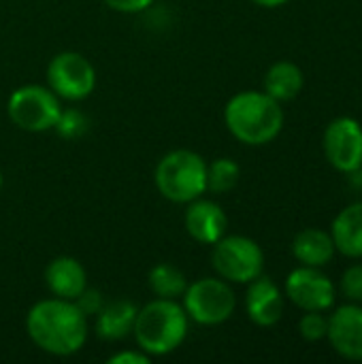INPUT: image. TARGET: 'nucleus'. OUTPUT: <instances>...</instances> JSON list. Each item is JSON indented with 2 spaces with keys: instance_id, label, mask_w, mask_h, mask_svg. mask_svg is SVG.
I'll return each mask as SVG.
<instances>
[{
  "instance_id": "obj_9",
  "label": "nucleus",
  "mask_w": 362,
  "mask_h": 364,
  "mask_svg": "<svg viewBox=\"0 0 362 364\" xmlns=\"http://www.w3.org/2000/svg\"><path fill=\"white\" fill-rule=\"evenodd\" d=\"M326 160L341 173H356L362 166V126L352 117H337L324 132Z\"/></svg>"
},
{
  "instance_id": "obj_24",
  "label": "nucleus",
  "mask_w": 362,
  "mask_h": 364,
  "mask_svg": "<svg viewBox=\"0 0 362 364\" xmlns=\"http://www.w3.org/2000/svg\"><path fill=\"white\" fill-rule=\"evenodd\" d=\"M77 307H79V311L85 316V318H96V314L102 309V305H105V299H102V294L96 290V288H85L75 301H73Z\"/></svg>"
},
{
  "instance_id": "obj_10",
  "label": "nucleus",
  "mask_w": 362,
  "mask_h": 364,
  "mask_svg": "<svg viewBox=\"0 0 362 364\" xmlns=\"http://www.w3.org/2000/svg\"><path fill=\"white\" fill-rule=\"evenodd\" d=\"M286 296L303 311H326L335 303V286L318 267H299L286 279Z\"/></svg>"
},
{
  "instance_id": "obj_17",
  "label": "nucleus",
  "mask_w": 362,
  "mask_h": 364,
  "mask_svg": "<svg viewBox=\"0 0 362 364\" xmlns=\"http://www.w3.org/2000/svg\"><path fill=\"white\" fill-rule=\"evenodd\" d=\"M294 258L305 267H326L335 256V241L329 232L318 228H307L299 232L292 241Z\"/></svg>"
},
{
  "instance_id": "obj_7",
  "label": "nucleus",
  "mask_w": 362,
  "mask_h": 364,
  "mask_svg": "<svg viewBox=\"0 0 362 364\" xmlns=\"http://www.w3.org/2000/svg\"><path fill=\"white\" fill-rule=\"evenodd\" d=\"M6 111L17 128L26 132H45L55 126L62 105L49 87L21 85L9 96Z\"/></svg>"
},
{
  "instance_id": "obj_18",
  "label": "nucleus",
  "mask_w": 362,
  "mask_h": 364,
  "mask_svg": "<svg viewBox=\"0 0 362 364\" xmlns=\"http://www.w3.org/2000/svg\"><path fill=\"white\" fill-rule=\"evenodd\" d=\"M303 70L292 62H275L265 75V92L277 102L292 100L303 90Z\"/></svg>"
},
{
  "instance_id": "obj_4",
  "label": "nucleus",
  "mask_w": 362,
  "mask_h": 364,
  "mask_svg": "<svg viewBox=\"0 0 362 364\" xmlns=\"http://www.w3.org/2000/svg\"><path fill=\"white\" fill-rule=\"evenodd\" d=\"M154 181L166 200L188 205L207 192V162L190 149L169 151L158 162Z\"/></svg>"
},
{
  "instance_id": "obj_6",
  "label": "nucleus",
  "mask_w": 362,
  "mask_h": 364,
  "mask_svg": "<svg viewBox=\"0 0 362 364\" xmlns=\"http://www.w3.org/2000/svg\"><path fill=\"white\" fill-rule=\"evenodd\" d=\"M211 264L215 273L233 284H250L265 269V254L260 245L241 235L222 237L213 243Z\"/></svg>"
},
{
  "instance_id": "obj_27",
  "label": "nucleus",
  "mask_w": 362,
  "mask_h": 364,
  "mask_svg": "<svg viewBox=\"0 0 362 364\" xmlns=\"http://www.w3.org/2000/svg\"><path fill=\"white\" fill-rule=\"evenodd\" d=\"M252 2H256L258 6H267V9H275V6H282V4H286L288 0H252Z\"/></svg>"
},
{
  "instance_id": "obj_8",
  "label": "nucleus",
  "mask_w": 362,
  "mask_h": 364,
  "mask_svg": "<svg viewBox=\"0 0 362 364\" xmlns=\"http://www.w3.org/2000/svg\"><path fill=\"white\" fill-rule=\"evenodd\" d=\"M96 70L77 51H62L47 64V87L64 100H83L94 92Z\"/></svg>"
},
{
  "instance_id": "obj_19",
  "label": "nucleus",
  "mask_w": 362,
  "mask_h": 364,
  "mask_svg": "<svg viewBox=\"0 0 362 364\" xmlns=\"http://www.w3.org/2000/svg\"><path fill=\"white\" fill-rule=\"evenodd\" d=\"M147 284L149 290L156 294V299H171V301L181 299L188 288V279L183 271L169 262L156 264L147 275Z\"/></svg>"
},
{
  "instance_id": "obj_1",
  "label": "nucleus",
  "mask_w": 362,
  "mask_h": 364,
  "mask_svg": "<svg viewBox=\"0 0 362 364\" xmlns=\"http://www.w3.org/2000/svg\"><path fill=\"white\" fill-rule=\"evenodd\" d=\"M26 331L38 350L51 356H73L87 341V318L73 301L53 296L30 307Z\"/></svg>"
},
{
  "instance_id": "obj_28",
  "label": "nucleus",
  "mask_w": 362,
  "mask_h": 364,
  "mask_svg": "<svg viewBox=\"0 0 362 364\" xmlns=\"http://www.w3.org/2000/svg\"><path fill=\"white\" fill-rule=\"evenodd\" d=\"M0 188H2V173H0Z\"/></svg>"
},
{
  "instance_id": "obj_16",
  "label": "nucleus",
  "mask_w": 362,
  "mask_h": 364,
  "mask_svg": "<svg viewBox=\"0 0 362 364\" xmlns=\"http://www.w3.org/2000/svg\"><path fill=\"white\" fill-rule=\"evenodd\" d=\"M335 250L348 258H362V203L348 205L333 222Z\"/></svg>"
},
{
  "instance_id": "obj_5",
  "label": "nucleus",
  "mask_w": 362,
  "mask_h": 364,
  "mask_svg": "<svg viewBox=\"0 0 362 364\" xmlns=\"http://www.w3.org/2000/svg\"><path fill=\"white\" fill-rule=\"evenodd\" d=\"M181 301L188 318L203 326H218L226 322L237 307L235 292L222 277H201L188 284Z\"/></svg>"
},
{
  "instance_id": "obj_2",
  "label": "nucleus",
  "mask_w": 362,
  "mask_h": 364,
  "mask_svg": "<svg viewBox=\"0 0 362 364\" xmlns=\"http://www.w3.org/2000/svg\"><path fill=\"white\" fill-rule=\"evenodd\" d=\"M224 122L230 134L245 145H267L284 128V111L267 92H239L226 109Z\"/></svg>"
},
{
  "instance_id": "obj_15",
  "label": "nucleus",
  "mask_w": 362,
  "mask_h": 364,
  "mask_svg": "<svg viewBox=\"0 0 362 364\" xmlns=\"http://www.w3.org/2000/svg\"><path fill=\"white\" fill-rule=\"evenodd\" d=\"M137 311V305L126 299L105 303L96 314V335L105 341H119L128 337L134 328Z\"/></svg>"
},
{
  "instance_id": "obj_25",
  "label": "nucleus",
  "mask_w": 362,
  "mask_h": 364,
  "mask_svg": "<svg viewBox=\"0 0 362 364\" xmlns=\"http://www.w3.org/2000/svg\"><path fill=\"white\" fill-rule=\"evenodd\" d=\"M102 2L117 13H141L154 4V0H102Z\"/></svg>"
},
{
  "instance_id": "obj_13",
  "label": "nucleus",
  "mask_w": 362,
  "mask_h": 364,
  "mask_svg": "<svg viewBox=\"0 0 362 364\" xmlns=\"http://www.w3.org/2000/svg\"><path fill=\"white\" fill-rule=\"evenodd\" d=\"M245 311L258 326H273L284 316V296L277 284L265 275L250 282L245 294Z\"/></svg>"
},
{
  "instance_id": "obj_20",
  "label": "nucleus",
  "mask_w": 362,
  "mask_h": 364,
  "mask_svg": "<svg viewBox=\"0 0 362 364\" xmlns=\"http://www.w3.org/2000/svg\"><path fill=\"white\" fill-rule=\"evenodd\" d=\"M241 177V168L233 158H215L207 164V190L213 194L230 192Z\"/></svg>"
},
{
  "instance_id": "obj_14",
  "label": "nucleus",
  "mask_w": 362,
  "mask_h": 364,
  "mask_svg": "<svg viewBox=\"0 0 362 364\" xmlns=\"http://www.w3.org/2000/svg\"><path fill=\"white\" fill-rule=\"evenodd\" d=\"M45 286L53 296L75 301L87 288V273L77 258L60 256L47 264Z\"/></svg>"
},
{
  "instance_id": "obj_12",
  "label": "nucleus",
  "mask_w": 362,
  "mask_h": 364,
  "mask_svg": "<svg viewBox=\"0 0 362 364\" xmlns=\"http://www.w3.org/2000/svg\"><path fill=\"white\" fill-rule=\"evenodd\" d=\"M183 224H186L188 235L194 241H198L203 245H213L218 239H222L226 235L228 218L215 200H207L201 196V198L188 203Z\"/></svg>"
},
{
  "instance_id": "obj_23",
  "label": "nucleus",
  "mask_w": 362,
  "mask_h": 364,
  "mask_svg": "<svg viewBox=\"0 0 362 364\" xmlns=\"http://www.w3.org/2000/svg\"><path fill=\"white\" fill-rule=\"evenodd\" d=\"M341 292L352 303H362V264H354L344 273Z\"/></svg>"
},
{
  "instance_id": "obj_11",
  "label": "nucleus",
  "mask_w": 362,
  "mask_h": 364,
  "mask_svg": "<svg viewBox=\"0 0 362 364\" xmlns=\"http://www.w3.org/2000/svg\"><path fill=\"white\" fill-rule=\"evenodd\" d=\"M335 352L348 360H362V307L344 305L329 318L326 333Z\"/></svg>"
},
{
  "instance_id": "obj_22",
  "label": "nucleus",
  "mask_w": 362,
  "mask_h": 364,
  "mask_svg": "<svg viewBox=\"0 0 362 364\" xmlns=\"http://www.w3.org/2000/svg\"><path fill=\"white\" fill-rule=\"evenodd\" d=\"M299 333L307 341H320L329 333V318H324L322 311H307L299 322Z\"/></svg>"
},
{
  "instance_id": "obj_26",
  "label": "nucleus",
  "mask_w": 362,
  "mask_h": 364,
  "mask_svg": "<svg viewBox=\"0 0 362 364\" xmlns=\"http://www.w3.org/2000/svg\"><path fill=\"white\" fill-rule=\"evenodd\" d=\"M151 356H147L143 350H126L119 354H113L109 364H149Z\"/></svg>"
},
{
  "instance_id": "obj_21",
  "label": "nucleus",
  "mask_w": 362,
  "mask_h": 364,
  "mask_svg": "<svg viewBox=\"0 0 362 364\" xmlns=\"http://www.w3.org/2000/svg\"><path fill=\"white\" fill-rule=\"evenodd\" d=\"M53 128H55V132H58L62 139L73 141V139L83 136V134L90 130V119H87V115H85L83 111H79V109H62V111H60V117H58V122H55Z\"/></svg>"
},
{
  "instance_id": "obj_3",
  "label": "nucleus",
  "mask_w": 362,
  "mask_h": 364,
  "mask_svg": "<svg viewBox=\"0 0 362 364\" xmlns=\"http://www.w3.org/2000/svg\"><path fill=\"white\" fill-rule=\"evenodd\" d=\"M188 314L177 301L154 299L137 311L132 335L147 356H166L188 337Z\"/></svg>"
}]
</instances>
